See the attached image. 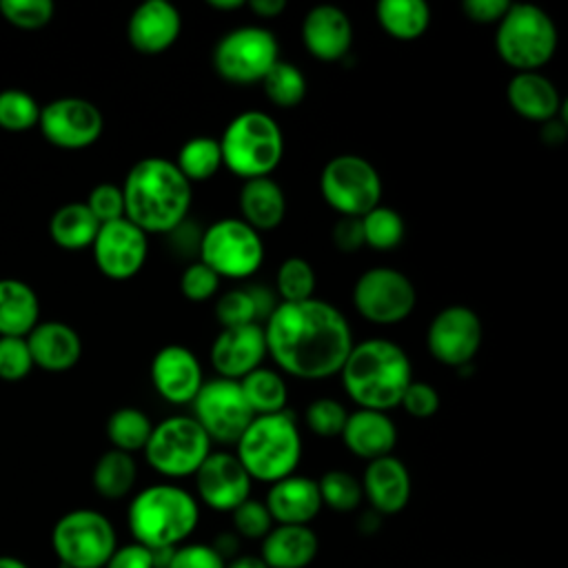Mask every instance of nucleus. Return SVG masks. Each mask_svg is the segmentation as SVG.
<instances>
[{
	"mask_svg": "<svg viewBox=\"0 0 568 568\" xmlns=\"http://www.w3.org/2000/svg\"><path fill=\"white\" fill-rule=\"evenodd\" d=\"M266 353L288 375L326 379L339 373L353 348L348 320L331 302H280L264 326Z\"/></svg>",
	"mask_w": 568,
	"mask_h": 568,
	"instance_id": "nucleus-1",
	"label": "nucleus"
},
{
	"mask_svg": "<svg viewBox=\"0 0 568 568\" xmlns=\"http://www.w3.org/2000/svg\"><path fill=\"white\" fill-rule=\"evenodd\" d=\"M122 189L124 217L144 233H169L191 209L193 186L169 158L138 160Z\"/></svg>",
	"mask_w": 568,
	"mask_h": 568,
	"instance_id": "nucleus-2",
	"label": "nucleus"
},
{
	"mask_svg": "<svg viewBox=\"0 0 568 568\" xmlns=\"http://www.w3.org/2000/svg\"><path fill=\"white\" fill-rule=\"evenodd\" d=\"M339 375L346 395L359 408L386 413L399 406L404 390L413 382V366L399 344L371 337L353 344Z\"/></svg>",
	"mask_w": 568,
	"mask_h": 568,
	"instance_id": "nucleus-3",
	"label": "nucleus"
},
{
	"mask_svg": "<svg viewBox=\"0 0 568 568\" xmlns=\"http://www.w3.org/2000/svg\"><path fill=\"white\" fill-rule=\"evenodd\" d=\"M129 530L146 548H175L195 530L200 508L195 497L175 484H153L129 506Z\"/></svg>",
	"mask_w": 568,
	"mask_h": 568,
	"instance_id": "nucleus-4",
	"label": "nucleus"
},
{
	"mask_svg": "<svg viewBox=\"0 0 568 568\" xmlns=\"http://www.w3.org/2000/svg\"><path fill=\"white\" fill-rule=\"evenodd\" d=\"M235 457L251 479L275 484L297 468L302 437L291 410L255 415L235 442Z\"/></svg>",
	"mask_w": 568,
	"mask_h": 568,
	"instance_id": "nucleus-5",
	"label": "nucleus"
},
{
	"mask_svg": "<svg viewBox=\"0 0 568 568\" xmlns=\"http://www.w3.org/2000/svg\"><path fill=\"white\" fill-rule=\"evenodd\" d=\"M222 164L244 180L268 178L284 155V133L264 111L237 113L220 138Z\"/></svg>",
	"mask_w": 568,
	"mask_h": 568,
	"instance_id": "nucleus-6",
	"label": "nucleus"
},
{
	"mask_svg": "<svg viewBox=\"0 0 568 568\" xmlns=\"http://www.w3.org/2000/svg\"><path fill=\"white\" fill-rule=\"evenodd\" d=\"M495 47L499 58L519 71H537L557 49V27L552 18L537 4L510 2L497 22Z\"/></svg>",
	"mask_w": 568,
	"mask_h": 568,
	"instance_id": "nucleus-7",
	"label": "nucleus"
},
{
	"mask_svg": "<svg viewBox=\"0 0 568 568\" xmlns=\"http://www.w3.org/2000/svg\"><path fill=\"white\" fill-rule=\"evenodd\" d=\"M115 541L113 524L91 508L62 515L51 532V546L62 568H104L118 548Z\"/></svg>",
	"mask_w": 568,
	"mask_h": 568,
	"instance_id": "nucleus-8",
	"label": "nucleus"
},
{
	"mask_svg": "<svg viewBox=\"0 0 568 568\" xmlns=\"http://www.w3.org/2000/svg\"><path fill=\"white\" fill-rule=\"evenodd\" d=\"M200 262L217 277H251L264 262L262 235L240 217H222L202 231Z\"/></svg>",
	"mask_w": 568,
	"mask_h": 568,
	"instance_id": "nucleus-9",
	"label": "nucleus"
},
{
	"mask_svg": "<svg viewBox=\"0 0 568 568\" xmlns=\"http://www.w3.org/2000/svg\"><path fill=\"white\" fill-rule=\"evenodd\" d=\"M211 453V439L191 415H173L153 426L144 446L149 466L164 477L195 475Z\"/></svg>",
	"mask_w": 568,
	"mask_h": 568,
	"instance_id": "nucleus-10",
	"label": "nucleus"
},
{
	"mask_svg": "<svg viewBox=\"0 0 568 568\" xmlns=\"http://www.w3.org/2000/svg\"><path fill=\"white\" fill-rule=\"evenodd\" d=\"M320 191L331 209L344 217H362L382 200V178L362 155L331 158L320 175Z\"/></svg>",
	"mask_w": 568,
	"mask_h": 568,
	"instance_id": "nucleus-11",
	"label": "nucleus"
},
{
	"mask_svg": "<svg viewBox=\"0 0 568 568\" xmlns=\"http://www.w3.org/2000/svg\"><path fill=\"white\" fill-rule=\"evenodd\" d=\"M280 47L273 31L246 24L226 31L213 47V67L220 78L248 84L262 82L271 67L280 60Z\"/></svg>",
	"mask_w": 568,
	"mask_h": 568,
	"instance_id": "nucleus-12",
	"label": "nucleus"
},
{
	"mask_svg": "<svg viewBox=\"0 0 568 568\" xmlns=\"http://www.w3.org/2000/svg\"><path fill=\"white\" fill-rule=\"evenodd\" d=\"M353 304L366 322L390 326L413 313L417 291L406 273L390 266H373L357 277Z\"/></svg>",
	"mask_w": 568,
	"mask_h": 568,
	"instance_id": "nucleus-13",
	"label": "nucleus"
},
{
	"mask_svg": "<svg viewBox=\"0 0 568 568\" xmlns=\"http://www.w3.org/2000/svg\"><path fill=\"white\" fill-rule=\"evenodd\" d=\"M191 406V417L202 426L211 442L220 444H235L255 417L242 395L240 382L224 377L204 382Z\"/></svg>",
	"mask_w": 568,
	"mask_h": 568,
	"instance_id": "nucleus-14",
	"label": "nucleus"
},
{
	"mask_svg": "<svg viewBox=\"0 0 568 568\" xmlns=\"http://www.w3.org/2000/svg\"><path fill=\"white\" fill-rule=\"evenodd\" d=\"M484 339V326L479 315L464 306L450 304L442 308L428 324L426 344L430 355L446 366L462 368L473 364Z\"/></svg>",
	"mask_w": 568,
	"mask_h": 568,
	"instance_id": "nucleus-15",
	"label": "nucleus"
},
{
	"mask_svg": "<svg viewBox=\"0 0 568 568\" xmlns=\"http://www.w3.org/2000/svg\"><path fill=\"white\" fill-rule=\"evenodd\" d=\"M38 126L53 146L75 151L100 138L104 120L100 109L84 98H58L40 106Z\"/></svg>",
	"mask_w": 568,
	"mask_h": 568,
	"instance_id": "nucleus-16",
	"label": "nucleus"
},
{
	"mask_svg": "<svg viewBox=\"0 0 568 568\" xmlns=\"http://www.w3.org/2000/svg\"><path fill=\"white\" fill-rule=\"evenodd\" d=\"M93 260L111 280L133 277L146 262V233L126 217L100 224L93 240Z\"/></svg>",
	"mask_w": 568,
	"mask_h": 568,
	"instance_id": "nucleus-17",
	"label": "nucleus"
},
{
	"mask_svg": "<svg viewBox=\"0 0 568 568\" xmlns=\"http://www.w3.org/2000/svg\"><path fill=\"white\" fill-rule=\"evenodd\" d=\"M197 497L213 510L231 513L251 495V477L233 453H209L195 470Z\"/></svg>",
	"mask_w": 568,
	"mask_h": 568,
	"instance_id": "nucleus-18",
	"label": "nucleus"
},
{
	"mask_svg": "<svg viewBox=\"0 0 568 568\" xmlns=\"http://www.w3.org/2000/svg\"><path fill=\"white\" fill-rule=\"evenodd\" d=\"M151 382L166 402L191 404L204 384L202 366L186 346L166 344L151 359Z\"/></svg>",
	"mask_w": 568,
	"mask_h": 568,
	"instance_id": "nucleus-19",
	"label": "nucleus"
},
{
	"mask_svg": "<svg viewBox=\"0 0 568 568\" xmlns=\"http://www.w3.org/2000/svg\"><path fill=\"white\" fill-rule=\"evenodd\" d=\"M266 355V339L262 324H244L222 328L211 346V364L217 377L240 382L255 371Z\"/></svg>",
	"mask_w": 568,
	"mask_h": 568,
	"instance_id": "nucleus-20",
	"label": "nucleus"
},
{
	"mask_svg": "<svg viewBox=\"0 0 568 568\" xmlns=\"http://www.w3.org/2000/svg\"><path fill=\"white\" fill-rule=\"evenodd\" d=\"M182 16L169 0H144L126 22V38L140 53L155 55L166 51L180 36Z\"/></svg>",
	"mask_w": 568,
	"mask_h": 568,
	"instance_id": "nucleus-21",
	"label": "nucleus"
},
{
	"mask_svg": "<svg viewBox=\"0 0 568 568\" xmlns=\"http://www.w3.org/2000/svg\"><path fill=\"white\" fill-rule=\"evenodd\" d=\"M302 40L322 62H337L353 44V22L337 4H315L302 20Z\"/></svg>",
	"mask_w": 568,
	"mask_h": 568,
	"instance_id": "nucleus-22",
	"label": "nucleus"
},
{
	"mask_svg": "<svg viewBox=\"0 0 568 568\" xmlns=\"http://www.w3.org/2000/svg\"><path fill=\"white\" fill-rule=\"evenodd\" d=\"M359 484L377 515H395L404 510L410 499V473L404 462L393 455L368 462Z\"/></svg>",
	"mask_w": 568,
	"mask_h": 568,
	"instance_id": "nucleus-23",
	"label": "nucleus"
},
{
	"mask_svg": "<svg viewBox=\"0 0 568 568\" xmlns=\"http://www.w3.org/2000/svg\"><path fill=\"white\" fill-rule=\"evenodd\" d=\"M273 521L284 526H308L322 508L317 481L304 475H288L271 484L264 501Z\"/></svg>",
	"mask_w": 568,
	"mask_h": 568,
	"instance_id": "nucleus-24",
	"label": "nucleus"
},
{
	"mask_svg": "<svg viewBox=\"0 0 568 568\" xmlns=\"http://www.w3.org/2000/svg\"><path fill=\"white\" fill-rule=\"evenodd\" d=\"M506 100L515 113L532 122H548L564 115L566 102L557 87L539 71H519L508 80Z\"/></svg>",
	"mask_w": 568,
	"mask_h": 568,
	"instance_id": "nucleus-25",
	"label": "nucleus"
},
{
	"mask_svg": "<svg viewBox=\"0 0 568 568\" xmlns=\"http://www.w3.org/2000/svg\"><path fill=\"white\" fill-rule=\"evenodd\" d=\"M33 366H40L51 373L69 371L78 364L82 355L80 335L64 322H38L33 331L24 337Z\"/></svg>",
	"mask_w": 568,
	"mask_h": 568,
	"instance_id": "nucleus-26",
	"label": "nucleus"
},
{
	"mask_svg": "<svg viewBox=\"0 0 568 568\" xmlns=\"http://www.w3.org/2000/svg\"><path fill=\"white\" fill-rule=\"evenodd\" d=\"M342 439L353 455L373 462L390 455L397 444V428L386 413L357 408L355 413H348Z\"/></svg>",
	"mask_w": 568,
	"mask_h": 568,
	"instance_id": "nucleus-27",
	"label": "nucleus"
},
{
	"mask_svg": "<svg viewBox=\"0 0 568 568\" xmlns=\"http://www.w3.org/2000/svg\"><path fill=\"white\" fill-rule=\"evenodd\" d=\"M320 541L308 526H273L262 539L266 568H306L317 555Z\"/></svg>",
	"mask_w": 568,
	"mask_h": 568,
	"instance_id": "nucleus-28",
	"label": "nucleus"
},
{
	"mask_svg": "<svg viewBox=\"0 0 568 568\" xmlns=\"http://www.w3.org/2000/svg\"><path fill=\"white\" fill-rule=\"evenodd\" d=\"M240 220L251 229L271 231L282 224L286 215V197L273 178L244 180L240 189Z\"/></svg>",
	"mask_w": 568,
	"mask_h": 568,
	"instance_id": "nucleus-29",
	"label": "nucleus"
},
{
	"mask_svg": "<svg viewBox=\"0 0 568 568\" xmlns=\"http://www.w3.org/2000/svg\"><path fill=\"white\" fill-rule=\"evenodd\" d=\"M277 295L260 284L251 286H237L226 291L217 304L215 315L222 328L244 326V324H262V320H268V315L277 306Z\"/></svg>",
	"mask_w": 568,
	"mask_h": 568,
	"instance_id": "nucleus-30",
	"label": "nucleus"
},
{
	"mask_svg": "<svg viewBox=\"0 0 568 568\" xmlns=\"http://www.w3.org/2000/svg\"><path fill=\"white\" fill-rule=\"evenodd\" d=\"M40 317L36 291L13 277L0 280V337H27Z\"/></svg>",
	"mask_w": 568,
	"mask_h": 568,
	"instance_id": "nucleus-31",
	"label": "nucleus"
},
{
	"mask_svg": "<svg viewBox=\"0 0 568 568\" xmlns=\"http://www.w3.org/2000/svg\"><path fill=\"white\" fill-rule=\"evenodd\" d=\"M375 13L395 40H417L430 24V7L424 0H379Z\"/></svg>",
	"mask_w": 568,
	"mask_h": 568,
	"instance_id": "nucleus-32",
	"label": "nucleus"
},
{
	"mask_svg": "<svg viewBox=\"0 0 568 568\" xmlns=\"http://www.w3.org/2000/svg\"><path fill=\"white\" fill-rule=\"evenodd\" d=\"M100 222L93 217L84 202H69L60 206L49 222V233L53 242L67 251H78L91 246Z\"/></svg>",
	"mask_w": 568,
	"mask_h": 568,
	"instance_id": "nucleus-33",
	"label": "nucleus"
},
{
	"mask_svg": "<svg viewBox=\"0 0 568 568\" xmlns=\"http://www.w3.org/2000/svg\"><path fill=\"white\" fill-rule=\"evenodd\" d=\"M240 388L253 415H273L286 410V382L280 373L271 368L257 366L240 379Z\"/></svg>",
	"mask_w": 568,
	"mask_h": 568,
	"instance_id": "nucleus-34",
	"label": "nucleus"
},
{
	"mask_svg": "<svg viewBox=\"0 0 568 568\" xmlns=\"http://www.w3.org/2000/svg\"><path fill=\"white\" fill-rule=\"evenodd\" d=\"M138 477L135 462L129 453L106 450L93 466V488L106 499H120L131 493Z\"/></svg>",
	"mask_w": 568,
	"mask_h": 568,
	"instance_id": "nucleus-35",
	"label": "nucleus"
},
{
	"mask_svg": "<svg viewBox=\"0 0 568 568\" xmlns=\"http://www.w3.org/2000/svg\"><path fill=\"white\" fill-rule=\"evenodd\" d=\"M175 166L191 184L213 178L222 166L220 140L211 135H195L186 140L178 151Z\"/></svg>",
	"mask_w": 568,
	"mask_h": 568,
	"instance_id": "nucleus-36",
	"label": "nucleus"
},
{
	"mask_svg": "<svg viewBox=\"0 0 568 568\" xmlns=\"http://www.w3.org/2000/svg\"><path fill=\"white\" fill-rule=\"evenodd\" d=\"M151 430V419L135 406L118 408L106 419V437L111 439L113 448L129 455L135 450H144Z\"/></svg>",
	"mask_w": 568,
	"mask_h": 568,
	"instance_id": "nucleus-37",
	"label": "nucleus"
},
{
	"mask_svg": "<svg viewBox=\"0 0 568 568\" xmlns=\"http://www.w3.org/2000/svg\"><path fill=\"white\" fill-rule=\"evenodd\" d=\"M264 95L282 109H291L300 104L306 95V78L304 73L286 60H277L271 71L262 80Z\"/></svg>",
	"mask_w": 568,
	"mask_h": 568,
	"instance_id": "nucleus-38",
	"label": "nucleus"
},
{
	"mask_svg": "<svg viewBox=\"0 0 568 568\" xmlns=\"http://www.w3.org/2000/svg\"><path fill=\"white\" fill-rule=\"evenodd\" d=\"M362 231L364 246L375 251H390L404 240V220L395 209L377 204L373 211L362 215Z\"/></svg>",
	"mask_w": 568,
	"mask_h": 568,
	"instance_id": "nucleus-39",
	"label": "nucleus"
},
{
	"mask_svg": "<svg viewBox=\"0 0 568 568\" xmlns=\"http://www.w3.org/2000/svg\"><path fill=\"white\" fill-rule=\"evenodd\" d=\"M317 490H320L322 506L326 504L337 513L355 510L364 497L359 479L348 470H339V468L326 470L317 481Z\"/></svg>",
	"mask_w": 568,
	"mask_h": 568,
	"instance_id": "nucleus-40",
	"label": "nucleus"
},
{
	"mask_svg": "<svg viewBox=\"0 0 568 568\" xmlns=\"http://www.w3.org/2000/svg\"><path fill=\"white\" fill-rule=\"evenodd\" d=\"M275 291L282 302H304L313 297L315 271L304 257H286L275 273Z\"/></svg>",
	"mask_w": 568,
	"mask_h": 568,
	"instance_id": "nucleus-41",
	"label": "nucleus"
},
{
	"mask_svg": "<svg viewBox=\"0 0 568 568\" xmlns=\"http://www.w3.org/2000/svg\"><path fill=\"white\" fill-rule=\"evenodd\" d=\"M40 120V104L36 98L22 89L0 91V129L4 131H27Z\"/></svg>",
	"mask_w": 568,
	"mask_h": 568,
	"instance_id": "nucleus-42",
	"label": "nucleus"
},
{
	"mask_svg": "<svg viewBox=\"0 0 568 568\" xmlns=\"http://www.w3.org/2000/svg\"><path fill=\"white\" fill-rule=\"evenodd\" d=\"M346 408L337 402V399H331V397H320V399H313L306 410H304V422L306 426L320 435V437H335V435H342V428L346 424Z\"/></svg>",
	"mask_w": 568,
	"mask_h": 568,
	"instance_id": "nucleus-43",
	"label": "nucleus"
},
{
	"mask_svg": "<svg viewBox=\"0 0 568 568\" xmlns=\"http://www.w3.org/2000/svg\"><path fill=\"white\" fill-rule=\"evenodd\" d=\"M51 0H0V13L20 29H40L53 18Z\"/></svg>",
	"mask_w": 568,
	"mask_h": 568,
	"instance_id": "nucleus-44",
	"label": "nucleus"
},
{
	"mask_svg": "<svg viewBox=\"0 0 568 568\" xmlns=\"http://www.w3.org/2000/svg\"><path fill=\"white\" fill-rule=\"evenodd\" d=\"M33 368V359L24 337H0V379H24Z\"/></svg>",
	"mask_w": 568,
	"mask_h": 568,
	"instance_id": "nucleus-45",
	"label": "nucleus"
},
{
	"mask_svg": "<svg viewBox=\"0 0 568 568\" xmlns=\"http://www.w3.org/2000/svg\"><path fill=\"white\" fill-rule=\"evenodd\" d=\"M233 526L237 535L246 539H264L266 532L273 528V519L264 506V501L257 499H244L237 508L231 510Z\"/></svg>",
	"mask_w": 568,
	"mask_h": 568,
	"instance_id": "nucleus-46",
	"label": "nucleus"
},
{
	"mask_svg": "<svg viewBox=\"0 0 568 568\" xmlns=\"http://www.w3.org/2000/svg\"><path fill=\"white\" fill-rule=\"evenodd\" d=\"M220 286V277L200 260L191 262L180 275V291L191 302H204L213 297Z\"/></svg>",
	"mask_w": 568,
	"mask_h": 568,
	"instance_id": "nucleus-47",
	"label": "nucleus"
},
{
	"mask_svg": "<svg viewBox=\"0 0 568 568\" xmlns=\"http://www.w3.org/2000/svg\"><path fill=\"white\" fill-rule=\"evenodd\" d=\"M89 211L93 213V217L100 222V224H106V222H113V220H120L124 217V197H122V189L115 186V184H98L91 189L87 202Z\"/></svg>",
	"mask_w": 568,
	"mask_h": 568,
	"instance_id": "nucleus-48",
	"label": "nucleus"
},
{
	"mask_svg": "<svg viewBox=\"0 0 568 568\" xmlns=\"http://www.w3.org/2000/svg\"><path fill=\"white\" fill-rule=\"evenodd\" d=\"M399 406L417 417V419H426V417H433L439 408V393L435 390V386L426 384V382H410L408 388L404 390L402 399H399Z\"/></svg>",
	"mask_w": 568,
	"mask_h": 568,
	"instance_id": "nucleus-49",
	"label": "nucleus"
},
{
	"mask_svg": "<svg viewBox=\"0 0 568 568\" xmlns=\"http://www.w3.org/2000/svg\"><path fill=\"white\" fill-rule=\"evenodd\" d=\"M226 561L209 544H184L173 550L169 568H224Z\"/></svg>",
	"mask_w": 568,
	"mask_h": 568,
	"instance_id": "nucleus-50",
	"label": "nucleus"
},
{
	"mask_svg": "<svg viewBox=\"0 0 568 568\" xmlns=\"http://www.w3.org/2000/svg\"><path fill=\"white\" fill-rule=\"evenodd\" d=\"M202 231L197 224H193L191 220H182L173 231L166 233L169 246L178 257H195L200 253V240H202Z\"/></svg>",
	"mask_w": 568,
	"mask_h": 568,
	"instance_id": "nucleus-51",
	"label": "nucleus"
},
{
	"mask_svg": "<svg viewBox=\"0 0 568 568\" xmlns=\"http://www.w3.org/2000/svg\"><path fill=\"white\" fill-rule=\"evenodd\" d=\"M333 244L342 253H355L364 246V231H362V217H339L333 226Z\"/></svg>",
	"mask_w": 568,
	"mask_h": 568,
	"instance_id": "nucleus-52",
	"label": "nucleus"
},
{
	"mask_svg": "<svg viewBox=\"0 0 568 568\" xmlns=\"http://www.w3.org/2000/svg\"><path fill=\"white\" fill-rule=\"evenodd\" d=\"M104 568H153L151 548L133 541L122 548H115Z\"/></svg>",
	"mask_w": 568,
	"mask_h": 568,
	"instance_id": "nucleus-53",
	"label": "nucleus"
},
{
	"mask_svg": "<svg viewBox=\"0 0 568 568\" xmlns=\"http://www.w3.org/2000/svg\"><path fill=\"white\" fill-rule=\"evenodd\" d=\"M508 7H510L508 0H464L462 2V11L466 13V18L479 24L499 22L508 11Z\"/></svg>",
	"mask_w": 568,
	"mask_h": 568,
	"instance_id": "nucleus-54",
	"label": "nucleus"
},
{
	"mask_svg": "<svg viewBox=\"0 0 568 568\" xmlns=\"http://www.w3.org/2000/svg\"><path fill=\"white\" fill-rule=\"evenodd\" d=\"M248 9L262 18H275L286 9V0H248Z\"/></svg>",
	"mask_w": 568,
	"mask_h": 568,
	"instance_id": "nucleus-55",
	"label": "nucleus"
},
{
	"mask_svg": "<svg viewBox=\"0 0 568 568\" xmlns=\"http://www.w3.org/2000/svg\"><path fill=\"white\" fill-rule=\"evenodd\" d=\"M211 546H213V550L226 561V559H233V557H235L240 544H237V537H235V535L222 532V535H217V539H215Z\"/></svg>",
	"mask_w": 568,
	"mask_h": 568,
	"instance_id": "nucleus-56",
	"label": "nucleus"
},
{
	"mask_svg": "<svg viewBox=\"0 0 568 568\" xmlns=\"http://www.w3.org/2000/svg\"><path fill=\"white\" fill-rule=\"evenodd\" d=\"M224 568H266V564L262 561V557L240 555V557H233L231 561H226Z\"/></svg>",
	"mask_w": 568,
	"mask_h": 568,
	"instance_id": "nucleus-57",
	"label": "nucleus"
},
{
	"mask_svg": "<svg viewBox=\"0 0 568 568\" xmlns=\"http://www.w3.org/2000/svg\"><path fill=\"white\" fill-rule=\"evenodd\" d=\"M206 4L217 11H235V9H242L246 2L244 0H206Z\"/></svg>",
	"mask_w": 568,
	"mask_h": 568,
	"instance_id": "nucleus-58",
	"label": "nucleus"
},
{
	"mask_svg": "<svg viewBox=\"0 0 568 568\" xmlns=\"http://www.w3.org/2000/svg\"><path fill=\"white\" fill-rule=\"evenodd\" d=\"M0 568H29L22 559L18 557H9V555H2L0 557Z\"/></svg>",
	"mask_w": 568,
	"mask_h": 568,
	"instance_id": "nucleus-59",
	"label": "nucleus"
}]
</instances>
